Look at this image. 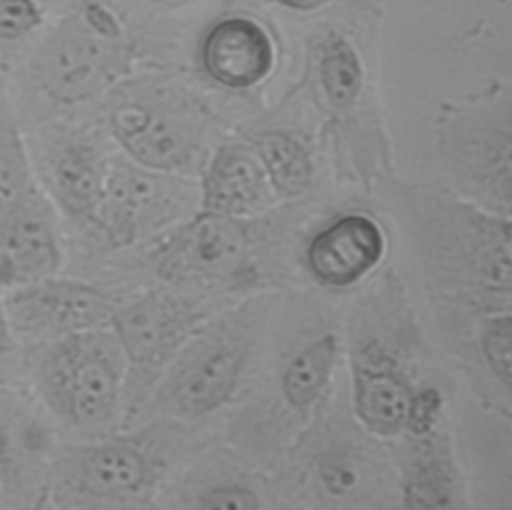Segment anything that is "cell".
Wrapping results in <instances>:
<instances>
[{
    "mask_svg": "<svg viewBox=\"0 0 512 510\" xmlns=\"http://www.w3.org/2000/svg\"><path fill=\"white\" fill-rule=\"evenodd\" d=\"M110 122L114 136L144 168L176 172L194 158L192 132L156 108L136 102L122 104L114 110Z\"/></svg>",
    "mask_w": 512,
    "mask_h": 510,
    "instance_id": "cell-15",
    "label": "cell"
},
{
    "mask_svg": "<svg viewBox=\"0 0 512 510\" xmlns=\"http://www.w3.org/2000/svg\"><path fill=\"white\" fill-rule=\"evenodd\" d=\"M202 60L216 82L232 88L252 86L272 68V42L258 24L230 18L208 32Z\"/></svg>",
    "mask_w": 512,
    "mask_h": 510,
    "instance_id": "cell-18",
    "label": "cell"
},
{
    "mask_svg": "<svg viewBox=\"0 0 512 510\" xmlns=\"http://www.w3.org/2000/svg\"><path fill=\"white\" fill-rule=\"evenodd\" d=\"M38 20L32 0H0V38H18Z\"/></svg>",
    "mask_w": 512,
    "mask_h": 510,
    "instance_id": "cell-25",
    "label": "cell"
},
{
    "mask_svg": "<svg viewBox=\"0 0 512 510\" xmlns=\"http://www.w3.org/2000/svg\"><path fill=\"white\" fill-rule=\"evenodd\" d=\"M8 326L18 338H62L98 328L122 304V296L80 280L48 274L10 284L2 292Z\"/></svg>",
    "mask_w": 512,
    "mask_h": 510,
    "instance_id": "cell-6",
    "label": "cell"
},
{
    "mask_svg": "<svg viewBox=\"0 0 512 510\" xmlns=\"http://www.w3.org/2000/svg\"><path fill=\"white\" fill-rule=\"evenodd\" d=\"M400 330L402 322L394 326L392 336L382 338L374 326L368 336L356 338L350 350L354 414L368 432L384 438L400 434L416 392L400 354V336L394 338Z\"/></svg>",
    "mask_w": 512,
    "mask_h": 510,
    "instance_id": "cell-9",
    "label": "cell"
},
{
    "mask_svg": "<svg viewBox=\"0 0 512 510\" xmlns=\"http://www.w3.org/2000/svg\"><path fill=\"white\" fill-rule=\"evenodd\" d=\"M116 70L114 48L80 28L56 32L34 62L40 88L58 102L92 96L114 78Z\"/></svg>",
    "mask_w": 512,
    "mask_h": 510,
    "instance_id": "cell-13",
    "label": "cell"
},
{
    "mask_svg": "<svg viewBox=\"0 0 512 510\" xmlns=\"http://www.w3.org/2000/svg\"><path fill=\"white\" fill-rule=\"evenodd\" d=\"M250 346L252 328L244 314L190 336L160 382L158 406L186 420L218 410L234 394Z\"/></svg>",
    "mask_w": 512,
    "mask_h": 510,
    "instance_id": "cell-5",
    "label": "cell"
},
{
    "mask_svg": "<svg viewBox=\"0 0 512 510\" xmlns=\"http://www.w3.org/2000/svg\"><path fill=\"white\" fill-rule=\"evenodd\" d=\"M442 156L468 200L510 214V122L492 116L464 118L442 136Z\"/></svg>",
    "mask_w": 512,
    "mask_h": 510,
    "instance_id": "cell-11",
    "label": "cell"
},
{
    "mask_svg": "<svg viewBox=\"0 0 512 510\" xmlns=\"http://www.w3.org/2000/svg\"><path fill=\"white\" fill-rule=\"evenodd\" d=\"M338 360V336L326 332L314 336L296 352L280 370V396L296 416L306 418L318 406L330 386Z\"/></svg>",
    "mask_w": 512,
    "mask_h": 510,
    "instance_id": "cell-19",
    "label": "cell"
},
{
    "mask_svg": "<svg viewBox=\"0 0 512 510\" xmlns=\"http://www.w3.org/2000/svg\"><path fill=\"white\" fill-rule=\"evenodd\" d=\"M386 252L382 226L368 214L348 212L322 226L308 242L304 258L324 286L346 288L368 276Z\"/></svg>",
    "mask_w": 512,
    "mask_h": 510,
    "instance_id": "cell-14",
    "label": "cell"
},
{
    "mask_svg": "<svg viewBox=\"0 0 512 510\" xmlns=\"http://www.w3.org/2000/svg\"><path fill=\"white\" fill-rule=\"evenodd\" d=\"M34 378L54 416L78 430H102L116 414L126 358L114 332L94 328L52 340Z\"/></svg>",
    "mask_w": 512,
    "mask_h": 510,
    "instance_id": "cell-2",
    "label": "cell"
},
{
    "mask_svg": "<svg viewBox=\"0 0 512 510\" xmlns=\"http://www.w3.org/2000/svg\"><path fill=\"white\" fill-rule=\"evenodd\" d=\"M164 456L144 436L64 446L52 464L56 498L72 506H134L152 496Z\"/></svg>",
    "mask_w": 512,
    "mask_h": 510,
    "instance_id": "cell-4",
    "label": "cell"
},
{
    "mask_svg": "<svg viewBox=\"0 0 512 510\" xmlns=\"http://www.w3.org/2000/svg\"><path fill=\"white\" fill-rule=\"evenodd\" d=\"M60 242L48 194L12 116L0 102V274L4 286L60 268Z\"/></svg>",
    "mask_w": 512,
    "mask_h": 510,
    "instance_id": "cell-3",
    "label": "cell"
},
{
    "mask_svg": "<svg viewBox=\"0 0 512 510\" xmlns=\"http://www.w3.org/2000/svg\"><path fill=\"white\" fill-rule=\"evenodd\" d=\"M26 446H22V426L12 404L0 394V488L8 484L22 466Z\"/></svg>",
    "mask_w": 512,
    "mask_h": 510,
    "instance_id": "cell-23",
    "label": "cell"
},
{
    "mask_svg": "<svg viewBox=\"0 0 512 510\" xmlns=\"http://www.w3.org/2000/svg\"><path fill=\"white\" fill-rule=\"evenodd\" d=\"M106 170L108 166L98 150L86 142L70 140L46 156L38 178L48 198L68 216L92 220L102 196Z\"/></svg>",
    "mask_w": 512,
    "mask_h": 510,
    "instance_id": "cell-17",
    "label": "cell"
},
{
    "mask_svg": "<svg viewBox=\"0 0 512 510\" xmlns=\"http://www.w3.org/2000/svg\"><path fill=\"white\" fill-rule=\"evenodd\" d=\"M196 506L200 508H220V510H250L258 508L260 500L254 490H250L244 484L236 482H224V484H212L204 492L198 494Z\"/></svg>",
    "mask_w": 512,
    "mask_h": 510,
    "instance_id": "cell-24",
    "label": "cell"
},
{
    "mask_svg": "<svg viewBox=\"0 0 512 510\" xmlns=\"http://www.w3.org/2000/svg\"><path fill=\"white\" fill-rule=\"evenodd\" d=\"M252 244L244 218L202 212L176 228L152 252V262L164 280L214 282L236 274Z\"/></svg>",
    "mask_w": 512,
    "mask_h": 510,
    "instance_id": "cell-10",
    "label": "cell"
},
{
    "mask_svg": "<svg viewBox=\"0 0 512 510\" xmlns=\"http://www.w3.org/2000/svg\"><path fill=\"white\" fill-rule=\"evenodd\" d=\"M366 468L368 460L358 450H348L346 446L324 448L312 462L320 494L334 500L360 496L368 488Z\"/></svg>",
    "mask_w": 512,
    "mask_h": 510,
    "instance_id": "cell-21",
    "label": "cell"
},
{
    "mask_svg": "<svg viewBox=\"0 0 512 510\" xmlns=\"http://www.w3.org/2000/svg\"><path fill=\"white\" fill-rule=\"evenodd\" d=\"M272 186L266 172L246 146H224L212 158L200 190L206 212L246 218L268 204Z\"/></svg>",
    "mask_w": 512,
    "mask_h": 510,
    "instance_id": "cell-16",
    "label": "cell"
},
{
    "mask_svg": "<svg viewBox=\"0 0 512 510\" xmlns=\"http://www.w3.org/2000/svg\"><path fill=\"white\" fill-rule=\"evenodd\" d=\"M192 186L170 172L112 164L106 170L94 222L116 246L132 244L176 220L190 202Z\"/></svg>",
    "mask_w": 512,
    "mask_h": 510,
    "instance_id": "cell-8",
    "label": "cell"
},
{
    "mask_svg": "<svg viewBox=\"0 0 512 510\" xmlns=\"http://www.w3.org/2000/svg\"><path fill=\"white\" fill-rule=\"evenodd\" d=\"M398 220L444 310H510V214L438 186H398Z\"/></svg>",
    "mask_w": 512,
    "mask_h": 510,
    "instance_id": "cell-1",
    "label": "cell"
},
{
    "mask_svg": "<svg viewBox=\"0 0 512 510\" xmlns=\"http://www.w3.org/2000/svg\"><path fill=\"white\" fill-rule=\"evenodd\" d=\"M200 318L202 310L194 300L166 290L122 302L108 322L126 358L124 382L134 388L154 380L194 334Z\"/></svg>",
    "mask_w": 512,
    "mask_h": 510,
    "instance_id": "cell-7",
    "label": "cell"
},
{
    "mask_svg": "<svg viewBox=\"0 0 512 510\" xmlns=\"http://www.w3.org/2000/svg\"><path fill=\"white\" fill-rule=\"evenodd\" d=\"M320 80L334 106H348L360 88V68L354 52L344 42H332L320 60Z\"/></svg>",
    "mask_w": 512,
    "mask_h": 510,
    "instance_id": "cell-22",
    "label": "cell"
},
{
    "mask_svg": "<svg viewBox=\"0 0 512 510\" xmlns=\"http://www.w3.org/2000/svg\"><path fill=\"white\" fill-rule=\"evenodd\" d=\"M442 396L432 386L414 392L404 426L402 494L412 508L452 506L456 478L446 438L440 432Z\"/></svg>",
    "mask_w": 512,
    "mask_h": 510,
    "instance_id": "cell-12",
    "label": "cell"
},
{
    "mask_svg": "<svg viewBox=\"0 0 512 510\" xmlns=\"http://www.w3.org/2000/svg\"><path fill=\"white\" fill-rule=\"evenodd\" d=\"M286 6H292V8H300V10H308V8H314L318 6L322 0H278Z\"/></svg>",
    "mask_w": 512,
    "mask_h": 510,
    "instance_id": "cell-27",
    "label": "cell"
},
{
    "mask_svg": "<svg viewBox=\"0 0 512 510\" xmlns=\"http://www.w3.org/2000/svg\"><path fill=\"white\" fill-rule=\"evenodd\" d=\"M258 156L272 190L282 198L300 196L312 180V164L306 150L280 132H268L254 138Z\"/></svg>",
    "mask_w": 512,
    "mask_h": 510,
    "instance_id": "cell-20",
    "label": "cell"
},
{
    "mask_svg": "<svg viewBox=\"0 0 512 510\" xmlns=\"http://www.w3.org/2000/svg\"><path fill=\"white\" fill-rule=\"evenodd\" d=\"M4 288L6 286L0 274V378L8 376V372L14 368V362H16V336L8 326L4 304H2Z\"/></svg>",
    "mask_w": 512,
    "mask_h": 510,
    "instance_id": "cell-26",
    "label": "cell"
}]
</instances>
